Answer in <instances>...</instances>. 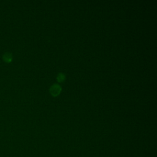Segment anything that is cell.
Instances as JSON below:
<instances>
[{
	"label": "cell",
	"mask_w": 157,
	"mask_h": 157,
	"mask_svg": "<svg viewBox=\"0 0 157 157\" xmlns=\"http://www.w3.org/2000/svg\"><path fill=\"white\" fill-rule=\"evenodd\" d=\"M12 58L13 57H12V53L10 52H5L2 55V59L6 63H10L12 61Z\"/></svg>",
	"instance_id": "7a4b0ae2"
},
{
	"label": "cell",
	"mask_w": 157,
	"mask_h": 157,
	"mask_svg": "<svg viewBox=\"0 0 157 157\" xmlns=\"http://www.w3.org/2000/svg\"><path fill=\"white\" fill-rule=\"evenodd\" d=\"M65 78H66V76L63 73H59L56 76V80H57L58 82H59V83H61V82H64Z\"/></svg>",
	"instance_id": "3957f363"
},
{
	"label": "cell",
	"mask_w": 157,
	"mask_h": 157,
	"mask_svg": "<svg viewBox=\"0 0 157 157\" xmlns=\"http://www.w3.org/2000/svg\"><path fill=\"white\" fill-rule=\"evenodd\" d=\"M61 86L58 84H53L50 88V93L53 97L58 96L61 91Z\"/></svg>",
	"instance_id": "6da1fadb"
}]
</instances>
